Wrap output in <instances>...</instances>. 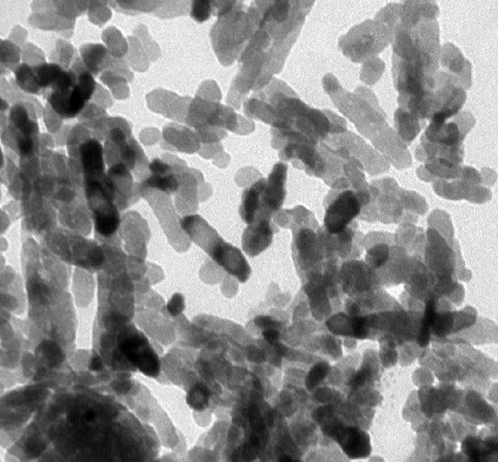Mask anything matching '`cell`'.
<instances>
[{
	"label": "cell",
	"mask_w": 498,
	"mask_h": 462,
	"mask_svg": "<svg viewBox=\"0 0 498 462\" xmlns=\"http://www.w3.org/2000/svg\"><path fill=\"white\" fill-rule=\"evenodd\" d=\"M9 125L4 135V143L12 147L21 157V162L37 159L39 132L36 120L32 118L26 104H16L9 116Z\"/></svg>",
	"instance_id": "7a4b0ae2"
},
{
	"label": "cell",
	"mask_w": 498,
	"mask_h": 462,
	"mask_svg": "<svg viewBox=\"0 0 498 462\" xmlns=\"http://www.w3.org/2000/svg\"><path fill=\"white\" fill-rule=\"evenodd\" d=\"M44 355L48 357V362L51 364H58L63 359V352L53 343H50L48 346H44Z\"/></svg>",
	"instance_id": "ac0fdd59"
},
{
	"label": "cell",
	"mask_w": 498,
	"mask_h": 462,
	"mask_svg": "<svg viewBox=\"0 0 498 462\" xmlns=\"http://www.w3.org/2000/svg\"><path fill=\"white\" fill-rule=\"evenodd\" d=\"M122 352L131 363L147 377H157L159 374V359L143 335H133L122 343Z\"/></svg>",
	"instance_id": "8992f818"
},
{
	"label": "cell",
	"mask_w": 498,
	"mask_h": 462,
	"mask_svg": "<svg viewBox=\"0 0 498 462\" xmlns=\"http://www.w3.org/2000/svg\"><path fill=\"white\" fill-rule=\"evenodd\" d=\"M256 323L258 325V327H262V328H264V327H265V329L277 328V322L270 319L267 316H260V317H257Z\"/></svg>",
	"instance_id": "44dd1931"
},
{
	"label": "cell",
	"mask_w": 498,
	"mask_h": 462,
	"mask_svg": "<svg viewBox=\"0 0 498 462\" xmlns=\"http://www.w3.org/2000/svg\"><path fill=\"white\" fill-rule=\"evenodd\" d=\"M212 258L226 268V271L233 273L235 276H238L239 280H246L250 273V268L246 263L245 258L238 249L231 247L230 244L224 243L222 240L218 241V243L213 246L211 249L208 250Z\"/></svg>",
	"instance_id": "ba28073f"
},
{
	"label": "cell",
	"mask_w": 498,
	"mask_h": 462,
	"mask_svg": "<svg viewBox=\"0 0 498 462\" xmlns=\"http://www.w3.org/2000/svg\"><path fill=\"white\" fill-rule=\"evenodd\" d=\"M287 167L283 163H277L266 179L265 188L262 195V206H265L267 215L280 209L285 197V179Z\"/></svg>",
	"instance_id": "52a82bcc"
},
{
	"label": "cell",
	"mask_w": 498,
	"mask_h": 462,
	"mask_svg": "<svg viewBox=\"0 0 498 462\" xmlns=\"http://www.w3.org/2000/svg\"><path fill=\"white\" fill-rule=\"evenodd\" d=\"M85 194L92 210L97 233L102 237L112 236L120 228V214L107 191L102 177L86 178Z\"/></svg>",
	"instance_id": "3957f363"
},
{
	"label": "cell",
	"mask_w": 498,
	"mask_h": 462,
	"mask_svg": "<svg viewBox=\"0 0 498 462\" xmlns=\"http://www.w3.org/2000/svg\"><path fill=\"white\" fill-rule=\"evenodd\" d=\"M329 366L327 363H319L317 366H314L311 370L310 374L307 375V386L309 389H312V388L316 386V384H319L323 379H324L325 375L328 373Z\"/></svg>",
	"instance_id": "2e32d148"
},
{
	"label": "cell",
	"mask_w": 498,
	"mask_h": 462,
	"mask_svg": "<svg viewBox=\"0 0 498 462\" xmlns=\"http://www.w3.org/2000/svg\"><path fill=\"white\" fill-rule=\"evenodd\" d=\"M210 397H211V393L208 388L205 387L204 384H198L189 392L186 401H188L189 406L196 411H203L208 407Z\"/></svg>",
	"instance_id": "5bb4252c"
},
{
	"label": "cell",
	"mask_w": 498,
	"mask_h": 462,
	"mask_svg": "<svg viewBox=\"0 0 498 462\" xmlns=\"http://www.w3.org/2000/svg\"><path fill=\"white\" fill-rule=\"evenodd\" d=\"M368 262L372 268H381L390 260V247L388 244H376L369 250Z\"/></svg>",
	"instance_id": "9a60e30c"
},
{
	"label": "cell",
	"mask_w": 498,
	"mask_h": 462,
	"mask_svg": "<svg viewBox=\"0 0 498 462\" xmlns=\"http://www.w3.org/2000/svg\"><path fill=\"white\" fill-rule=\"evenodd\" d=\"M211 4L210 1H195L192 4V17L195 18L196 21H206L213 9Z\"/></svg>",
	"instance_id": "e0dca14e"
},
{
	"label": "cell",
	"mask_w": 498,
	"mask_h": 462,
	"mask_svg": "<svg viewBox=\"0 0 498 462\" xmlns=\"http://www.w3.org/2000/svg\"><path fill=\"white\" fill-rule=\"evenodd\" d=\"M89 368L90 370H92V372H98V370L102 369V362L100 356H93V359H91V363H90Z\"/></svg>",
	"instance_id": "7402d4cb"
},
{
	"label": "cell",
	"mask_w": 498,
	"mask_h": 462,
	"mask_svg": "<svg viewBox=\"0 0 498 462\" xmlns=\"http://www.w3.org/2000/svg\"><path fill=\"white\" fill-rule=\"evenodd\" d=\"M280 335L277 328H266L263 330L264 339L270 343H276L280 340Z\"/></svg>",
	"instance_id": "ffe728a7"
},
{
	"label": "cell",
	"mask_w": 498,
	"mask_h": 462,
	"mask_svg": "<svg viewBox=\"0 0 498 462\" xmlns=\"http://www.w3.org/2000/svg\"><path fill=\"white\" fill-rule=\"evenodd\" d=\"M83 58L85 61L86 68L92 75H97L98 71L105 65L107 58V51L102 45H85L82 48Z\"/></svg>",
	"instance_id": "4fadbf2b"
},
{
	"label": "cell",
	"mask_w": 498,
	"mask_h": 462,
	"mask_svg": "<svg viewBox=\"0 0 498 462\" xmlns=\"http://www.w3.org/2000/svg\"><path fill=\"white\" fill-rule=\"evenodd\" d=\"M68 152L71 165H78L84 177L100 178L105 175V164L102 157V147L97 138H78L70 136Z\"/></svg>",
	"instance_id": "5b68a950"
},
{
	"label": "cell",
	"mask_w": 498,
	"mask_h": 462,
	"mask_svg": "<svg viewBox=\"0 0 498 462\" xmlns=\"http://www.w3.org/2000/svg\"><path fill=\"white\" fill-rule=\"evenodd\" d=\"M73 69L77 73V79L73 84L65 89L55 90L46 95L48 105L63 120H71L78 116L85 109L97 86L93 75L88 68L77 63Z\"/></svg>",
	"instance_id": "6da1fadb"
},
{
	"label": "cell",
	"mask_w": 498,
	"mask_h": 462,
	"mask_svg": "<svg viewBox=\"0 0 498 462\" xmlns=\"http://www.w3.org/2000/svg\"><path fill=\"white\" fill-rule=\"evenodd\" d=\"M183 309H184V298L179 294L174 295L167 305V312L170 313L171 315L176 316L181 314Z\"/></svg>",
	"instance_id": "d6986e66"
},
{
	"label": "cell",
	"mask_w": 498,
	"mask_h": 462,
	"mask_svg": "<svg viewBox=\"0 0 498 462\" xmlns=\"http://www.w3.org/2000/svg\"><path fill=\"white\" fill-rule=\"evenodd\" d=\"M334 436L350 458H363L370 453L369 436L356 428L334 427Z\"/></svg>",
	"instance_id": "9c48e42d"
},
{
	"label": "cell",
	"mask_w": 498,
	"mask_h": 462,
	"mask_svg": "<svg viewBox=\"0 0 498 462\" xmlns=\"http://www.w3.org/2000/svg\"><path fill=\"white\" fill-rule=\"evenodd\" d=\"M363 196L366 192L356 194L351 190L338 192L328 203L325 214V228L332 235H339L348 229V226L361 213Z\"/></svg>",
	"instance_id": "277c9868"
},
{
	"label": "cell",
	"mask_w": 498,
	"mask_h": 462,
	"mask_svg": "<svg viewBox=\"0 0 498 462\" xmlns=\"http://www.w3.org/2000/svg\"><path fill=\"white\" fill-rule=\"evenodd\" d=\"M266 179H260L255 184L251 185L243 195L242 213L243 219L246 223L253 224L256 219L257 214L262 211V195L265 188Z\"/></svg>",
	"instance_id": "8fae6325"
},
{
	"label": "cell",
	"mask_w": 498,
	"mask_h": 462,
	"mask_svg": "<svg viewBox=\"0 0 498 462\" xmlns=\"http://www.w3.org/2000/svg\"><path fill=\"white\" fill-rule=\"evenodd\" d=\"M16 83L24 93H34V95H44L41 90L37 77L34 75L33 68L28 64H21L14 70Z\"/></svg>",
	"instance_id": "7c38bea8"
},
{
	"label": "cell",
	"mask_w": 498,
	"mask_h": 462,
	"mask_svg": "<svg viewBox=\"0 0 498 462\" xmlns=\"http://www.w3.org/2000/svg\"><path fill=\"white\" fill-rule=\"evenodd\" d=\"M272 237V230L267 219H262L255 226L246 230L244 246L248 253L256 255L269 246Z\"/></svg>",
	"instance_id": "30bf717a"
}]
</instances>
